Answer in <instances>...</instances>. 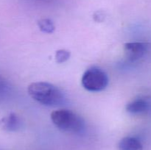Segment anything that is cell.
Returning <instances> with one entry per match:
<instances>
[{"label":"cell","mask_w":151,"mask_h":150,"mask_svg":"<svg viewBox=\"0 0 151 150\" xmlns=\"http://www.w3.org/2000/svg\"><path fill=\"white\" fill-rule=\"evenodd\" d=\"M28 94L35 101L46 106H58L64 102L62 91L54 85L46 82L31 83L27 88Z\"/></svg>","instance_id":"cell-1"},{"label":"cell","mask_w":151,"mask_h":150,"mask_svg":"<svg viewBox=\"0 0 151 150\" xmlns=\"http://www.w3.org/2000/svg\"><path fill=\"white\" fill-rule=\"evenodd\" d=\"M51 120L56 127L63 132L80 133L85 128L83 119L75 112L66 109L53 111Z\"/></svg>","instance_id":"cell-2"},{"label":"cell","mask_w":151,"mask_h":150,"mask_svg":"<svg viewBox=\"0 0 151 150\" xmlns=\"http://www.w3.org/2000/svg\"><path fill=\"white\" fill-rule=\"evenodd\" d=\"M82 85L86 90L98 92L104 90L109 84L107 74L98 68H91L83 74L81 79Z\"/></svg>","instance_id":"cell-3"},{"label":"cell","mask_w":151,"mask_h":150,"mask_svg":"<svg viewBox=\"0 0 151 150\" xmlns=\"http://www.w3.org/2000/svg\"><path fill=\"white\" fill-rule=\"evenodd\" d=\"M148 48L149 44L145 42H129L124 45L125 56L130 62H136L144 57Z\"/></svg>","instance_id":"cell-4"},{"label":"cell","mask_w":151,"mask_h":150,"mask_svg":"<svg viewBox=\"0 0 151 150\" xmlns=\"http://www.w3.org/2000/svg\"><path fill=\"white\" fill-rule=\"evenodd\" d=\"M119 150H143V144L139 138L128 136L120 140L118 144Z\"/></svg>","instance_id":"cell-5"},{"label":"cell","mask_w":151,"mask_h":150,"mask_svg":"<svg viewBox=\"0 0 151 150\" xmlns=\"http://www.w3.org/2000/svg\"><path fill=\"white\" fill-rule=\"evenodd\" d=\"M150 108V104L147 101L143 99H137L128 103L126 106V110L131 114H142Z\"/></svg>","instance_id":"cell-6"},{"label":"cell","mask_w":151,"mask_h":150,"mask_svg":"<svg viewBox=\"0 0 151 150\" xmlns=\"http://www.w3.org/2000/svg\"><path fill=\"white\" fill-rule=\"evenodd\" d=\"M4 128L8 131H16L20 127L21 122L19 118L15 113H10L8 116L2 119Z\"/></svg>","instance_id":"cell-7"},{"label":"cell","mask_w":151,"mask_h":150,"mask_svg":"<svg viewBox=\"0 0 151 150\" xmlns=\"http://www.w3.org/2000/svg\"><path fill=\"white\" fill-rule=\"evenodd\" d=\"M38 27L44 33H52L55 29L52 21L49 19H42L38 21Z\"/></svg>","instance_id":"cell-8"},{"label":"cell","mask_w":151,"mask_h":150,"mask_svg":"<svg viewBox=\"0 0 151 150\" xmlns=\"http://www.w3.org/2000/svg\"><path fill=\"white\" fill-rule=\"evenodd\" d=\"M70 57V51L66 49L58 50L55 53V60L57 63H62L68 60Z\"/></svg>","instance_id":"cell-9"},{"label":"cell","mask_w":151,"mask_h":150,"mask_svg":"<svg viewBox=\"0 0 151 150\" xmlns=\"http://www.w3.org/2000/svg\"><path fill=\"white\" fill-rule=\"evenodd\" d=\"M1 80H0V86H1Z\"/></svg>","instance_id":"cell-10"}]
</instances>
